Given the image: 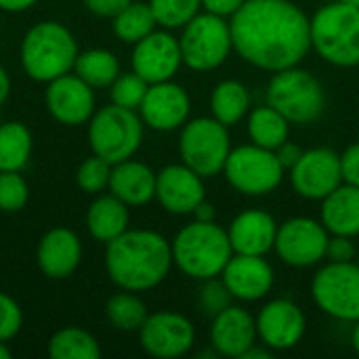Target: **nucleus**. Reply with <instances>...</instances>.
<instances>
[{"mask_svg": "<svg viewBox=\"0 0 359 359\" xmlns=\"http://www.w3.org/2000/svg\"><path fill=\"white\" fill-rule=\"evenodd\" d=\"M278 223L276 219L259 208L244 210L240 212L229 229V242L236 255H259L265 257L269 250L276 246V236H278Z\"/></svg>", "mask_w": 359, "mask_h": 359, "instance_id": "nucleus-23", "label": "nucleus"}, {"mask_svg": "<svg viewBox=\"0 0 359 359\" xmlns=\"http://www.w3.org/2000/svg\"><path fill=\"white\" fill-rule=\"evenodd\" d=\"M221 280L233 299L244 303H255L265 299L276 282L271 265L259 255H236L225 265Z\"/></svg>", "mask_w": 359, "mask_h": 359, "instance_id": "nucleus-20", "label": "nucleus"}, {"mask_svg": "<svg viewBox=\"0 0 359 359\" xmlns=\"http://www.w3.org/2000/svg\"><path fill=\"white\" fill-rule=\"evenodd\" d=\"M229 27L233 50L265 72L294 67L311 50V19L294 0H246Z\"/></svg>", "mask_w": 359, "mask_h": 359, "instance_id": "nucleus-1", "label": "nucleus"}, {"mask_svg": "<svg viewBox=\"0 0 359 359\" xmlns=\"http://www.w3.org/2000/svg\"><path fill=\"white\" fill-rule=\"evenodd\" d=\"M358 257V246L353 244V238L349 236H332L328 240L326 259L330 263H351Z\"/></svg>", "mask_w": 359, "mask_h": 359, "instance_id": "nucleus-40", "label": "nucleus"}, {"mask_svg": "<svg viewBox=\"0 0 359 359\" xmlns=\"http://www.w3.org/2000/svg\"><path fill=\"white\" fill-rule=\"evenodd\" d=\"M111 162H107L101 156L86 158L78 170H76V183L86 194H101L103 189H109V177H111Z\"/></svg>", "mask_w": 359, "mask_h": 359, "instance_id": "nucleus-36", "label": "nucleus"}, {"mask_svg": "<svg viewBox=\"0 0 359 359\" xmlns=\"http://www.w3.org/2000/svg\"><path fill=\"white\" fill-rule=\"evenodd\" d=\"M149 84L135 72H128V74H120L111 86H109V95H111V103L120 105V107H126V109H135L139 111L143 99H145V93H147Z\"/></svg>", "mask_w": 359, "mask_h": 359, "instance_id": "nucleus-35", "label": "nucleus"}, {"mask_svg": "<svg viewBox=\"0 0 359 359\" xmlns=\"http://www.w3.org/2000/svg\"><path fill=\"white\" fill-rule=\"evenodd\" d=\"M311 48L337 67L359 65V6L337 0L316 11Z\"/></svg>", "mask_w": 359, "mask_h": 359, "instance_id": "nucleus-5", "label": "nucleus"}, {"mask_svg": "<svg viewBox=\"0 0 359 359\" xmlns=\"http://www.w3.org/2000/svg\"><path fill=\"white\" fill-rule=\"evenodd\" d=\"M324 227L332 236H359V187L343 183L322 200Z\"/></svg>", "mask_w": 359, "mask_h": 359, "instance_id": "nucleus-25", "label": "nucleus"}, {"mask_svg": "<svg viewBox=\"0 0 359 359\" xmlns=\"http://www.w3.org/2000/svg\"><path fill=\"white\" fill-rule=\"evenodd\" d=\"M189 111L191 99L187 90L172 80L149 84L145 99L139 107L143 124L160 133L181 128L189 120Z\"/></svg>", "mask_w": 359, "mask_h": 359, "instance_id": "nucleus-17", "label": "nucleus"}, {"mask_svg": "<svg viewBox=\"0 0 359 359\" xmlns=\"http://www.w3.org/2000/svg\"><path fill=\"white\" fill-rule=\"evenodd\" d=\"M11 349L6 347V343H0V359H11Z\"/></svg>", "mask_w": 359, "mask_h": 359, "instance_id": "nucleus-50", "label": "nucleus"}, {"mask_svg": "<svg viewBox=\"0 0 359 359\" xmlns=\"http://www.w3.org/2000/svg\"><path fill=\"white\" fill-rule=\"evenodd\" d=\"M143 120L135 109L116 103L101 107L88 120V143L95 156L111 164L128 160L137 154L143 141Z\"/></svg>", "mask_w": 359, "mask_h": 359, "instance_id": "nucleus-7", "label": "nucleus"}, {"mask_svg": "<svg viewBox=\"0 0 359 359\" xmlns=\"http://www.w3.org/2000/svg\"><path fill=\"white\" fill-rule=\"evenodd\" d=\"M271 349L269 347H265V349H257V345H252L246 353H244V358L242 359H269L271 358Z\"/></svg>", "mask_w": 359, "mask_h": 359, "instance_id": "nucleus-48", "label": "nucleus"}, {"mask_svg": "<svg viewBox=\"0 0 359 359\" xmlns=\"http://www.w3.org/2000/svg\"><path fill=\"white\" fill-rule=\"evenodd\" d=\"M38 267L48 280L69 278L82 261V242L67 227H55L46 231L38 244Z\"/></svg>", "mask_w": 359, "mask_h": 359, "instance_id": "nucleus-22", "label": "nucleus"}, {"mask_svg": "<svg viewBox=\"0 0 359 359\" xmlns=\"http://www.w3.org/2000/svg\"><path fill=\"white\" fill-rule=\"evenodd\" d=\"M158 25L164 29H179L189 23L202 8V0H149Z\"/></svg>", "mask_w": 359, "mask_h": 359, "instance_id": "nucleus-34", "label": "nucleus"}, {"mask_svg": "<svg viewBox=\"0 0 359 359\" xmlns=\"http://www.w3.org/2000/svg\"><path fill=\"white\" fill-rule=\"evenodd\" d=\"M130 206H126L122 200H118L114 194L99 196L93 200V204L86 210V229L88 233L103 244H109L118 236H122L128 229L130 221Z\"/></svg>", "mask_w": 359, "mask_h": 359, "instance_id": "nucleus-26", "label": "nucleus"}, {"mask_svg": "<svg viewBox=\"0 0 359 359\" xmlns=\"http://www.w3.org/2000/svg\"><path fill=\"white\" fill-rule=\"evenodd\" d=\"M34 139L23 122L0 124V170H23L32 158Z\"/></svg>", "mask_w": 359, "mask_h": 359, "instance_id": "nucleus-30", "label": "nucleus"}, {"mask_svg": "<svg viewBox=\"0 0 359 359\" xmlns=\"http://www.w3.org/2000/svg\"><path fill=\"white\" fill-rule=\"evenodd\" d=\"M248 137L255 145L276 151L290 137V122L276 107L263 105L248 111Z\"/></svg>", "mask_w": 359, "mask_h": 359, "instance_id": "nucleus-27", "label": "nucleus"}, {"mask_svg": "<svg viewBox=\"0 0 359 359\" xmlns=\"http://www.w3.org/2000/svg\"><path fill=\"white\" fill-rule=\"evenodd\" d=\"M343 2H347V4H353V6H359V0H343Z\"/></svg>", "mask_w": 359, "mask_h": 359, "instance_id": "nucleus-51", "label": "nucleus"}, {"mask_svg": "<svg viewBox=\"0 0 359 359\" xmlns=\"http://www.w3.org/2000/svg\"><path fill=\"white\" fill-rule=\"evenodd\" d=\"M257 318H252L246 309L229 305L212 318L210 343L217 355L242 359L252 345H257Z\"/></svg>", "mask_w": 359, "mask_h": 359, "instance_id": "nucleus-21", "label": "nucleus"}, {"mask_svg": "<svg viewBox=\"0 0 359 359\" xmlns=\"http://www.w3.org/2000/svg\"><path fill=\"white\" fill-rule=\"evenodd\" d=\"M11 95V76L8 72L0 65V105L8 99Z\"/></svg>", "mask_w": 359, "mask_h": 359, "instance_id": "nucleus-47", "label": "nucleus"}, {"mask_svg": "<svg viewBox=\"0 0 359 359\" xmlns=\"http://www.w3.org/2000/svg\"><path fill=\"white\" fill-rule=\"evenodd\" d=\"M156 200L170 215H191L206 200L204 177L187 164H170L156 177Z\"/></svg>", "mask_w": 359, "mask_h": 359, "instance_id": "nucleus-19", "label": "nucleus"}, {"mask_svg": "<svg viewBox=\"0 0 359 359\" xmlns=\"http://www.w3.org/2000/svg\"><path fill=\"white\" fill-rule=\"evenodd\" d=\"M156 177L147 164L128 158L111 166L109 191L130 208L145 206L156 198Z\"/></svg>", "mask_w": 359, "mask_h": 359, "instance_id": "nucleus-24", "label": "nucleus"}, {"mask_svg": "<svg viewBox=\"0 0 359 359\" xmlns=\"http://www.w3.org/2000/svg\"><path fill=\"white\" fill-rule=\"evenodd\" d=\"M74 74L93 88H107L120 76V61L107 48H88L78 53Z\"/></svg>", "mask_w": 359, "mask_h": 359, "instance_id": "nucleus-29", "label": "nucleus"}, {"mask_svg": "<svg viewBox=\"0 0 359 359\" xmlns=\"http://www.w3.org/2000/svg\"><path fill=\"white\" fill-rule=\"evenodd\" d=\"M181 55L183 65L194 72H210L223 65L233 50L231 27L225 17L215 13H198L181 27Z\"/></svg>", "mask_w": 359, "mask_h": 359, "instance_id": "nucleus-8", "label": "nucleus"}, {"mask_svg": "<svg viewBox=\"0 0 359 359\" xmlns=\"http://www.w3.org/2000/svg\"><path fill=\"white\" fill-rule=\"evenodd\" d=\"M179 154L183 164H187L204 179L223 172L231 154V137L227 126L217 118L187 120L181 126Z\"/></svg>", "mask_w": 359, "mask_h": 359, "instance_id": "nucleus-9", "label": "nucleus"}, {"mask_svg": "<svg viewBox=\"0 0 359 359\" xmlns=\"http://www.w3.org/2000/svg\"><path fill=\"white\" fill-rule=\"evenodd\" d=\"M133 0H84V6L99 17H116L118 13H122Z\"/></svg>", "mask_w": 359, "mask_h": 359, "instance_id": "nucleus-42", "label": "nucleus"}, {"mask_svg": "<svg viewBox=\"0 0 359 359\" xmlns=\"http://www.w3.org/2000/svg\"><path fill=\"white\" fill-rule=\"evenodd\" d=\"M21 326H23V313L19 303L6 292H0V343L15 339Z\"/></svg>", "mask_w": 359, "mask_h": 359, "instance_id": "nucleus-39", "label": "nucleus"}, {"mask_svg": "<svg viewBox=\"0 0 359 359\" xmlns=\"http://www.w3.org/2000/svg\"><path fill=\"white\" fill-rule=\"evenodd\" d=\"M105 316L116 330L122 332H139L143 322L147 320L145 303L130 290H122L114 294L105 305Z\"/></svg>", "mask_w": 359, "mask_h": 359, "instance_id": "nucleus-33", "label": "nucleus"}, {"mask_svg": "<svg viewBox=\"0 0 359 359\" xmlns=\"http://www.w3.org/2000/svg\"><path fill=\"white\" fill-rule=\"evenodd\" d=\"M305 330L307 320L303 309L288 299L269 301L257 316L259 341L271 351H288L297 347L303 341Z\"/></svg>", "mask_w": 359, "mask_h": 359, "instance_id": "nucleus-16", "label": "nucleus"}, {"mask_svg": "<svg viewBox=\"0 0 359 359\" xmlns=\"http://www.w3.org/2000/svg\"><path fill=\"white\" fill-rule=\"evenodd\" d=\"M276 156H278V160H280V164L286 168V170H290L299 160H301V156H303V149L299 147V145H294V143H290V141H286L284 145H280L278 149H276Z\"/></svg>", "mask_w": 359, "mask_h": 359, "instance_id": "nucleus-44", "label": "nucleus"}, {"mask_svg": "<svg viewBox=\"0 0 359 359\" xmlns=\"http://www.w3.org/2000/svg\"><path fill=\"white\" fill-rule=\"evenodd\" d=\"M311 294L316 305L330 318L341 322L359 320V265L351 263H326L311 282Z\"/></svg>", "mask_w": 359, "mask_h": 359, "instance_id": "nucleus-11", "label": "nucleus"}, {"mask_svg": "<svg viewBox=\"0 0 359 359\" xmlns=\"http://www.w3.org/2000/svg\"><path fill=\"white\" fill-rule=\"evenodd\" d=\"M330 231L322 221L309 217H294L278 227L276 252L290 267H313L326 259Z\"/></svg>", "mask_w": 359, "mask_h": 359, "instance_id": "nucleus-12", "label": "nucleus"}, {"mask_svg": "<svg viewBox=\"0 0 359 359\" xmlns=\"http://www.w3.org/2000/svg\"><path fill=\"white\" fill-rule=\"evenodd\" d=\"M183 65L181 44L168 29H154L133 48V72L147 84L172 80Z\"/></svg>", "mask_w": 359, "mask_h": 359, "instance_id": "nucleus-15", "label": "nucleus"}, {"mask_svg": "<svg viewBox=\"0 0 359 359\" xmlns=\"http://www.w3.org/2000/svg\"><path fill=\"white\" fill-rule=\"evenodd\" d=\"M170 242L158 231L126 229L105 250L109 280L130 292H145L166 280L172 267Z\"/></svg>", "mask_w": 359, "mask_h": 359, "instance_id": "nucleus-2", "label": "nucleus"}, {"mask_svg": "<svg viewBox=\"0 0 359 359\" xmlns=\"http://www.w3.org/2000/svg\"><path fill=\"white\" fill-rule=\"evenodd\" d=\"M74 34L59 21H40L32 25L21 40L23 72L36 82H53L69 74L78 57Z\"/></svg>", "mask_w": 359, "mask_h": 359, "instance_id": "nucleus-4", "label": "nucleus"}, {"mask_svg": "<svg viewBox=\"0 0 359 359\" xmlns=\"http://www.w3.org/2000/svg\"><path fill=\"white\" fill-rule=\"evenodd\" d=\"M191 215L196 217V221H206V223L217 219V210H215V206H212L210 202H206V200H204V202H200V204H198V208H196Z\"/></svg>", "mask_w": 359, "mask_h": 359, "instance_id": "nucleus-46", "label": "nucleus"}, {"mask_svg": "<svg viewBox=\"0 0 359 359\" xmlns=\"http://www.w3.org/2000/svg\"><path fill=\"white\" fill-rule=\"evenodd\" d=\"M231 299L233 297L227 290L225 282L217 280V278H210V280H204V286L200 290L198 303H200V309H202L204 316L215 318V316H219L223 309H227L231 305Z\"/></svg>", "mask_w": 359, "mask_h": 359, "instance_id": "nucleus-38", "label": "nucleus"}, {"mask_svg": "<svg viewBox=\"0 0 359 359\" xmlns=\"http://www.w3.org/2000/svg\"><path fill=\"white\" fill-rule=\"evenodd\" d=\"M267 105L276 107L290 124H311L326 109L322 82L299 65L276 72L267 86Z\"/></svg>", "mask_w": 359, "mask_h": 359, "instance_id": "nucleus-6", "label": "nucleus"}, {"mask_svg": "<svg viewBox=\"0 0 359 359\" xmlns=\"http://www.w3.org/2000/svg\"><path fill=\"white\" fill-rule=\"evenodd\" d=\"M27 200L29 187L19 170H0V210L19 212L21 208H25Z\"/></svg>", "mask_w": 359, "mask_h": 359, "instance_id": "nucleus-37", "label": "nucleus"}, {"mask_svg": "<svg viewBox=\"0 0 359 359\" xmlns=\"http://www.w3.org/2000/svg\"><path fill=\"white\" fill-rule=\"evenodd\" d=\"M225 179L244 196H267L276 191L286 175L276 151L255 143L231 149L225 162Z\"/></svg>", "mask_w": 359, "mask_h": 359, "instance_id": "nucleus-10", "label": "nucleus"}, {"mask_svg": "<svg viewBox=\"0 0 359 359\" xmlns=\"http://www.w3.org/2000/svg\"><path fill=\"white\" fill-rule=\"evenodd\" d=\"M212 118H217L227 128L238 124L250 111V93L238 80H223L215 86L210 95Z\"/></svg>", "mask_w": 359, "mask_h": 359, "instance_id": "nucleus-28", "label": "nucleus"}, {"mask_svg": "<svg viewBox=\"0 0 359 359\" xmlns=\"http://www.w3.org/2000/svg\"><path fill=\"white\" fill-rule=\"evenodd\" d=\"M172 263L194 280L219 278L233 257L227 231L215 221H194L170 242Z\"/></svg>", "mask_w": 359, "mask_h": 359, "instance_id": "nucleus-3", "label": "nucleus"}, {"mask_svg": "<svg viewBox=\"0 0 359 359\" xmlns=\"http://www.w3.org/2000/svg\"><path fill=\"white\" fill-rule=\"evenodd\" d=\"M48 355L53 359H99L101 347L90 332L67 326L50 337Z\"/></svg>", "mask_w": 359, "mask_h": 359, "instance_id": "nucleus-31", "label": "nucleus"}, {"mask_svg": "<svg viewBox=\"0 0 359 359\" xmlns=\"http://www.w3.org/2000/svg\"><path fill=\"white\" fill-rule=\"evenodd\" d=\"M351 345H353L355 353H359V320L355 322V326H353V332H351Z\"/></svg>", "mask_w": 359, "mask_h": 359, "instance_id": "nucleus-49", "label": "nucleus"}, {"mask_svg": "<svg viewBox=\"0 0 359 359\" xmlns=\"http://www.w3.org/2000/svg\"><path fill=\"white\" fill-rule=\"evenodd\" d=\"M156 27L158 21L149 2L133 0L122 13L114 17V34L126 44H137L139 40L149 36Z\"/></svg>", "mask_w": 359, "mask_h": 359, "instance_id": "nucleus-32", "label": "nucleus"}, {"mask_svg": "<svg viewBox=\"0 0 359 359\" xmlns=\"http://www.w3.org/2000/svg\"><path fill=\"white\" fill-rule=\"evenodd\" d=\"M46 107L57 122L65 126H80L95 114V90L80 76L63 74L48 82Z\"/></svg>", "mask_w": 359, "mask_h": 359, "instance_id": "nucleus-18", "label": "nucleus"}, {"mask_svg": "<svg viewBox=\"0 0 359 359\" xmlns=\"http://www.w3.org/2000/svg\"><path fill=\"white\" fill-rule=\"evenodd\" d=\"M246 0H202V8L208 11V13H215L219 17L229 19L231 15H236L240 11V6Z\"/></svg>", "mask_w": 359, "mask_h": 359, "instance_id": "nucleus-43", "label": "nucleus"}, {"mask_svg": "<svg viewBox=\"0 0 359 359\" xmlns=\"http://www.w3.org/2000/svg\"><path fill=\"white\" fill-rule=\"evenodd\" d=\"M38 0H0V11L6 13H23L32 8Z\"/></svg>", "mask_w": 359, "mask_h": 359, "instance_id": "nucleus-45", "label": "nucleus"}, {"mask_svg": "<svg viewBox=\"0 0 359 359\" xmlns=\"http://www.w3.org/2000/svg\"><path fill=\"white\" fill-rule=\"evenodd\" d=\"M290 181L301 198L322 202L339 185H343L341 156L330 147L307 149L290 168Z\"/></svg>", "mask_w": 359, "mask_h": 359, "instance_id": "nucleus-14", "label": "nucleus"}, {"mask_svg": "<svg viewBox=\"0 0 359 359\" xmlns=\"http://www.w3.org/2000/svg\"><path fill=\"white\" fill-rule=\"evenodd\" d=\"M139 341L151 358L177 359L189 353L194 347L196 328L183 313L158 311L147 316L139 328Z\"/></svg>", "mask_w": 359, "mask_h": 359, "instance_id": "nucleus-13", "label": "nucleus"}, {"mask_svg": "<svg viewBox=\"0 0 359 359\" xmlns=\"http://www.w3.org/2000/svg\"><path fill=\"white\" fill-rule=\"evenodd\" d=\"M341 170H343V183L358 185L359 187V143L349 145L341 156Z\"/></svg>", "mask_w": 359, "mask_h": 359, "instance_id": "nucleus-41", "label": "nucleus"}]
</instances>
